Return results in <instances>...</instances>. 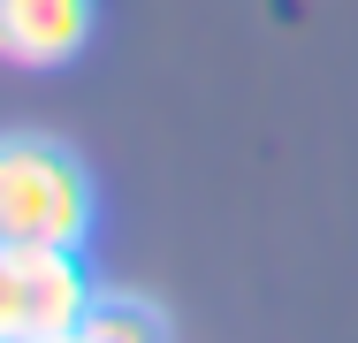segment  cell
Returning <instances> with one entry per match:
<instances>
[{"label":"cell","mask_w":358,"mask_h":343,"mask_svg":"<svg viewBox=\"0 0 358 343\" xmlns=\"http://www.w3.org/2000/svg\"><path fill=\"white\" fill-rule=\"evenodd\" d=\"M84 336L92 343H168V313L145 305V298H122V290H99L92 313H84Z\"/></svg>","instance_id":"cell-4"},{"label":"cell","mask_w":358,"mask_h":343,"mask_svg":"<svg viewBox=\"0 0 358 343\" xmlns=\"http://www.w3.org/2000/svg\"><path fill=\"white\" fill-rule=\"evenodd\" d=\"M0 343H8V336H0Z\"/></svg>","instance_id":"cell-6"},{"label":"cell","mask_w":358,"mask_h":343,"mask_svg":"<svg viewBox=\"0 0 358 343\" xmlns=\"http://www.w3.org/2000/svg\"><path fill=\"white\" fill-rule=\"evenodd\" d=\"M38 343H92V336H84V328H69V336H38Z\"/></svg>","instance_id":"cell-5"},{"label":"cell","mask_w":358,"mask_h":343,"mask_svg":"<svg viewBox=\"0 0 358 343\" xmlns=\"http://www.w3.org/2000/svg\"><path fill=\"white\" fill-rule=\"evenodd\" d=\"M92 282L69 244H0V336L8 343H38V336H69L92 313Z\"/></svg>","instance_id":"cell-2"},{"label":"cell","mask_w":358,"mask_h":343,"mask_svg":"<svg viewBox=\"0 0 358 343\" xmlns=\"http://www.w3.org/2000/svg\"><path fill=\"white\" fill-rule=\"evenodd\" d=\"M92 237V176L69 145L31 130L0 137V244H69Z\"/></svg>","instance_id":"cell-1"},{"label":"cell","mask_w":358,"mask_h":343,"mask_svg":"<svg viewBox=\"0 0 358 343\" xmlns=\"http://www.w3.org/2000/svg\"><path fill=\"white\" fill-rule=\"evenodd\" d=\"M92 38V0H0V62L62 69Z\"/></svg>","instance_id":"cell-3"}]
</instances>
